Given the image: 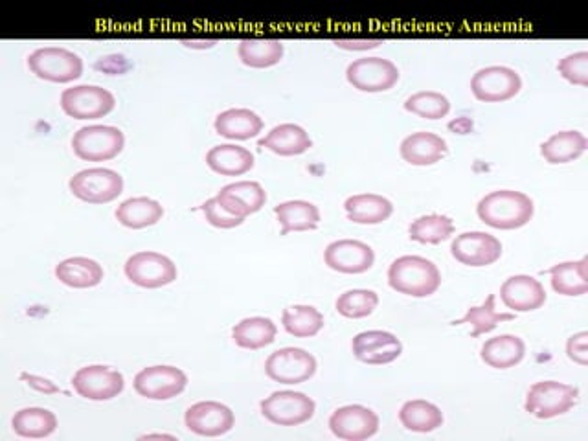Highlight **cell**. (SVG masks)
<instances>
[{
    "mask_svg": "<svg viewBox=\"0 0 588 441\" xmlns=\"http://www.w3.org/2000/svg\"><path fill=\"white\" fill-rule=\"evenodd\" d=\"M535 206L526 193L498 190L489 193L476 206V214L487 227L497 230H517L532 221Z\"/></svg>",
    "mask_w": 588,
    "mask_h": 441,
    "instance_id": "1",
    "label": "cell"
},
{
    "mask_svg": "<svg viewBox=\"0 0 588 441\" xmlns=\"http://www.w3.org/2000/svg\"><path fill=\"white\" fill-rule=\"evenodd\" d=\"M388 283L399 294L427 298L440 289V269L427 258L401 256L388 269Z\"/></svg>",
    "mask_w": 588,
    "mask_h": 441,
    "instance_id": "2",
    "label": "cell"
},
{
    "mask_svg": "<svg viewBox=\"0 0 588 441\" xmlns=\"http://www.w3.org/2000/svg\"><path fill=\"white\" fill-rule=\"evenodd\" d=\"M124 147V133L113 125H87L72 138L74 155L85 162L116 159Z\"/></svg>",
    "mask_w": 588,
    "mask_h": 441,
    "instance_id": "3",
    "label": "cell"
},
{
    "mask_svg": "<svg viewBox=\"0 0 588 441\" xmlns=\"http://www.w3.org/2000/svg\"><path fill=\"white\" fill-rule=\"evenodd\" d=\"M28 68L39 80L70 83L80 80L83 74V61L78 54L70 52L67 48L46 46L30 54Z\"/></svg>",
    "mask_w": 588,
    "mask_h": 441,
    "instance_id": "4",
    "label": "cell"
},
{
    "mask_svg": "<svg viewBox=\"0 0 588 441\" xmlns=\"http://www.w3.org/2000/svg\"><path fill=\"white\" fill-rule=\"evenodd\" d=\"M577 397H579V390L576 386L557 383V381H541L528 390L524 408L535 418H557L574 408Z\"/></svg>",
    "mask_w": 588,
    "mask_h": 441,
    "instance_id": "5",
    "label": "cell"
},
{
    "mask_svg": "<svg viewBox=\"0 0 588 441\" xmlns=\"http://www.w3.org/2000/svg\"><path fill=\"white\" fill-rule=\"evenodd\" d=\"M68 188L74 197L89 204L113 203L124 192V177L107 168H92L76 173Z\"/></svg>",
    "mask_w": 588,
    "mask_h": 441,
    "instance_id": "6",
    "label": "cell"
},
{
    "mask_svg": "<svg viewBox=\"0 0 588 441\" xmlns=\"http://www.w3.org/2000/svg\"><path fill=\"white\" fill-rule=\"evenodd\" d=\"M261 414L272 425L280 427H296L304 425L315 416L317 405L311 397L302 392H274L260 403Z\"/></svg>",
    "mask_w": 588,
    "mask_h": 441,
    "instance_id": "7",
    "label": "cell"
},
{
    "mask_svg": "<svg viewBox=\"0 0 588 441\" xmlns=\"http://www.w3.org/2000/svg\"><path fill=\"white\" fill-rule=\"evenodd\" d=\"M125 276L131 283L144 289H159L177 280L175 263L159 252H136L125 261Z\"/></svg>",
    "mask_w": 588,
    "mask_h": 441,
    "instance_id": "8",
    "label": "cell"
},
{
    "mask_svg": "<svg viewBox=\"0 0 588 441\" xmlns=\"http://www.w3.org/2000/svg\"><path fill=\"white\" fill-rule=\"evenodd\" d=\"M114 105L113 92L98 85H78L61 94V109L74 120H98L111 113Z\"/></svg>",
    "mask_w": 588,
    "mask_h": 441,
    "instance_id": "9",
    "label": "cell"
},
{
    "mask_svg": "<svg viewBox=\"0 0 588 441\" xmlns=\"http://www.w3.org/2000/svg\"><path fill=\"white\" fill-rule=\"evenodd\" d=\"M265 374L274 383L302 385L317 374V359L302 348L274 351L265 362Z\"/></svg>",
    "mask_w": 588,
    "mask_h": 441,
    "instance_id": "10",
    "label": "cell"
},
{
    "mask_svg": "<svg viewBox=\"0 0 588 441\" xmlns=\"http://www.w3.org/2000/svg\"><path fill=\"white\" fill-rule=\"evenodd\" d=\"M346 78L353 89L374 94L394 89L399 81V70L383 57H361L346 68Z\"/></svg>",
    "mask_w": 588,
    "mask_h": 441,
    "instance_id": "11",
    "label": "cell"
},
{
    "mask_svg": "<svg viewBox=\"0 0 588 441\" xmlns=\"http://www.w3.org/2000/svg\"><path fill=\"white\" fill-rule=\"evenodd\" d=\"M521 89L522 80L519 72L508 67L482 68L471 80V91L478 102H508L515 98Z\"/></svg>",
    "mask_w": 588,
    "mask_h": 441,
    "instance_id": "12",
    "label": "cell"
},
{
    "mask_svg": "<svg viewBox=\"0 0 588 441\" xmlns=\"http://www.w3.org/2000/svg\"><path fill=\"white\" fill-rule=\"evenodd\" d=\"M188 385V375L175 366H149L135 377V392L138 396L153 401H168L181 396Z\"/></svg>",
    "mask_w": 588,
    "mask_h": 441,
    "instance_id": "13",
    "label": "cell"
},
{
    "mask_svg": "<svg viewBox=\"0 0 588 441\" xmlns=\"http://www.w3.org/2000/svg\"><path fill=\"white\" fill-rule=\"evenodd\" d=\"M72 386L78 396L89 401H109L124 392V375L107 366H85L72 377Z\"/></svg>",
    "mask_w": 588,
    "mask_h": 441,
    "instance_id": "14",
    "label": "cell"
},
{
    "mask_svg": "<svg viewBox=\"0 0 588 441\" xmlns=\"http://www.w3.org/2000/svg\"><path fill=\"white\" fill-rule=\"evenodd\" d=\"M184 423L193 434L215 438L223 436L234 427L236 416L234 412L217 401H201L186 410Z\"/></svg>",
    "mask_w": 588,
    "mask_h": 441,
    "instance_id": "15",
    "label": "cell"
},
{
    "mask_svg": "<svg viewBox=\"0 0 588 441\" xmlns=\"http://www.w3.org/2000/svg\"><path fill=\"white\" fill-rule=\"evenodd\" d=\"M329 429L339 440H368L379 430V416L362 405L340 407L331 414Z\"/></svg>",
    "mask_w": 588,
    "mask_h": 441,
    "instance_id": "16",
    "label": "cell"
},
{
    "mask_svg": "<svg viewBox=\"0 0 588 441\" xmlns=\"http://www.w3.org/2000/svg\"><path fill=\"white\" fill-rule=\"evenodd\" d=\"M451 254L467 267H487L500 260L502 243L486 232H465L454 238Z\"/></svg>",
    "mask_w": 588,
    "mask_h": 441,
    "instance_id": "17",
    "label": "cell"
},
{
    "mask_svg": "<svg viewBox=\"0 0 588 441\" xmlns=\"http://www.w3.org/2000/svg\"><path fill=\"white\" fill-rule=\"evenodd\" d=\"M324 261L331 271L340 274H362L374 267L375 252L357 239H339L329 243Z\"/></svg>",
    "mask_w": 588,
    "mask_h": 441,
    "instance_id": "18",
    "label": "cell"
},
{
    "mask_svg": "<svg viewBox=\"0 0 588 441\" xmlns=\"http://www.w3.org/2000/svg\"><path fill=\"white\" fill-rule=\"evenodd\" d=\"M351 350L357 361L381 366L399 359L403 353V344L390 331H362L355 335Z\"/></svg>",
    "mask_w": 588,
    "mask_h": 441,
    "instance_id": "19",
    "label": "cell"
},
{
    "mask_svg": "<svg viewBox=\"0 0 588 441\" xmlns=\"http://www.w3.org/2000/svg\"><path fill=\"white\" fill-rule=\"evenodd\" d=\"M500 300L515 313H530L546 304L543 283L532 276H511L500 287Z\"/></svg>",
    "mask_w": 588,
    "mask_h": 441,
    "instance_id": "20",
    "label": "cell"
},
{
    "mask_svg": "<svg viewBox=\"0 0 588 441\" xmlns=\"http://www.w3.org/2000/svg\"><path fill=\"white\" fill-rule=\"evenodd\" d=\"M219 204L238 217H249V215L260 212L267 203V192L263 190L260 182L241 181L228 184L221 188V192L215 197Z\"/></svg>",
    "mask_w": 588,
    "mask_h": 441,
    "instance_id": "21",
    "label": "cell"
},
{
    "mask_svg": "<svg viewBox=\"0 0 588 441\" xmlns=\"http://www.w3.org/2000/svg\"><path fill=\"white\" fill-rule=\"evenodd\" d=\"M447 151L449 147L441 136L425 131L407 136L399 147L401 159L412 166H432L440 162L447 155Z\"/></svg>",
    "mask_w": 588,
    "mask_h": 441,
    "instance_id": "22",
    "label": "cell"
},
{
    "mask_svg": "<svg viewBox=\"0 0 588 441\" xmlns=\"http://www.w3.org/2000/svg\"><path fill=\"white\" fill-rule=\"evenodd\" d=\"M258 146L265 147L280 157H296L309 151L313 147V140L304 127L282 124L276 125L269 135L263 136Z\"/></svg>",
    "mask_w": 588,
    "mask_h": 441,
    "instance_id": "23",
    "label": "cell"
},
{
    "mask_svg": "<svg viewBox=\"0 0 588 441\" xmlns=\"http://www.w3.org/2000/svg\"><path fill=\"white\" fill-rule=\"evenodd\" d=\"M344 210L351 223L357 225H379L394 214V204L377 193L351 195L344 203Z\"/></svg>",
    "mask_w": 588,
    "mask_h": 441,
    "instance_id": "24",
    "label": "cell"
},
{
    "mask_svg": "<svg viewBox=\"0 0 588 441\" xmlns=\"http://www.w3.org/2000/svg\"><path fill=\"white\" fill-rule=\"evenodd\" d=\"M206 164L217 175L225 177H238L245 175L254 168V155L245 147L234 144L215 146L206 155Z\"/></svg>",
    "mask_w": 588,
    "mask_h": 441,
    "instance_id": "25",
    "label": "cell"
},
{
    "mask_svg": "<svg viewBox=\"0 0 588 441\" xmlns=\"http://www.w3.org/2000/svg\"><path fill=\"white\" fill-rule=\"evenodd\" d=\"M214 127L228 140H250L263 131V120L250 109H228L215 118Z\"/></svg>",
    "mask_w": 588,
    "mask_h": 441,
    "instance_id": "26",
    "label": "cell"
},
{
    "mask_svg": "<svg viewBox=\"0 0 588 441\" xmlns=\"http://www.w3.org/2000/svg\"><path fill=\"white\" fill-rule=\"evenodd\" d=\"M524 355L526 344L515 335H500L495 339L486 340L480 350V359L495 370H508L517 366L524 359Z\"/></svg>",
    "mask_w": 588,
    "mask_h": 441,
    "instance_id": "27",
    "label": "cell"
},
{
    "mask_svg": "<svg viewBox=\"0 0 588 441\" xmlns=\"http://www.w3.org/2000/svg\"><path fill=\"white\" fill-rule=\"evenodd\" d=\"M114 215L122 227L142 230V228L157 225L164 217V208L155 199L133 197L120 204Z\"/></svg>",
    "mask_w": 588,
    "mask_h": 441,
    "instance_id": "28",
    "label": "cell"
},
{
    "mask_svg": "<svg viewBox=\"0 0 588 441\" xmlns=\"http://www.w3.org/2000/svg\"><path fill=\"white\" fill-rule=\"evenodd\" d=\"M56 278L72 289H91L103 280V267L91 258H68L56 267Z\"/></svg>",
    "mask_w": 588,
    "mask_h": 441,
    "instance_id": "29",
    "label": "cell"
},
{
    "mask_svg": "<svg viewBox=\"0 0 588 441\" xmlns=\"http://www.w3.org/2000/svg\"><path fill=\"white\" fill-rule=\"evenodd\" d=\"M274 214L282 225V236L289 232H307L317 230L320 223V210L307 201H287L274 206Z\"/></svg>",
    "mask_w": 588,
    "mask_h": 441,
    "instance_id": "30",
    "label": "cell"
},
{
    "mask_svg": "<svg viewBox=\"0 0 588 441\" xmlns=\"http://www.w3.org/2000/svg\"><path fill=\"white\" fill-rule=\"evenodd\" d=\"M587 138L579 131H561L550 136L543 146L541 155L550 164H568L579 159L587 151Z\"/></svg>",
    "mask_w": 588,
    "mask_h": 441,
    "instance_id": "31",
    "label": "cell"
},
{
    "mask_svg": "<svg viewBox=\"0 0 588 441\" xmlns=\"http://www.w3.org/2000/svg\"><path fill=\"white\" fill-rule=\"evenodd\" d=\"M278 328L271 318L252 317L241 320L232 329V339L243 350H261L276 340Z\"/></svg>",
    "mask_w": 588,
    "mask_h": 441,
    "instance_id": "32",
    "label": "cell"
},
{
    "mask_svg": "<svg viewBox=\"0 0 588 441\" xmlns=\"http://www.w3.org/2000/svg\"><path fill=\"white\" fill-rule=\"evenodd\" d=\"M12 427L15 434L21 438L41 440L56 432L57 418L54 412L46 408H23L13 416Z\"/></svg>",
    "mask_w": 588,
    "mask_h": 441,
    "instance_id": "33",
    "label": "cell"
},
{
    "mask_svg": "<svg viewBox=\"0 0 588 441\" xmlns=\"http://www.w3.org/2000/svg\"><path fill=\"white\" fill-rule=\"evenodd\" d=\"M552 287L563 296H581L588 291V260L565 261L550 269Z\"/></svg>",
    "mask_w": 588,
    "mask_h": 441,
    "instance_id": "34",
    "label": "cell"
},
{
    "mask_svg": "<svg viewBox=\"0 0 588 441\" xmlns=\"http://www.w3.org/2000/svg\"><path fill=\"white\" fill-rule=\"evenodd\" d=\"M401 425L412 432L427 434L432 430L440 429L443 425V414L440 408L423 399L407 401L399 410Z\"/></svg>",
    "mask_w": 588,
    "mask_h": 441,
    "instance_id": "35",
    "label": "cell"
},
{
    "mask_svg": "<svg viewBox=\"0 0 588 441\" xmlns=\"http://www.w3.org/2000/svg\"><path fill=\"white\" fill-rule=\"evenodd\" d=\"M238 56L250 68H269L278 65L283 57L282 41L278 39H243Z\"/></svg>",
    "mask_w": 588,
    "mask_h": 441,
    "instance_id": "36",
    "label": "cell"
},
{
    "mask_svg": "<svg viewBox=\"0 0 588 441\" xmlns=\"http://www.w3.org/2000/svg\"><path fill=\"white\" fill-rule=\"evenodd\" d=\"M509 320H515V315L513 313H498L497 296L489 294L482 306L469 307L465 311L464 317L454 320L453 324L454 326L471 324L473 326V337L476 339L480 335L491 333L500 322H509Z\"/></svg>",
    "mask_w": 588,
    "mask_h": 441,
    "instance_id": "37",
    "label": "cell"
},
{
    "mask_svg": "<svg viewBox=\"0 0 588 441\" xmlns=\"http://www.w3.org/2000/svg\"><path fill=\"white\" fill-rule=\"evenodd\" d=\"M454 234L451 217L440 214L423 215L408 227V236L421 245H440Z\"/></svg>",
    "mask_w": 588,
    "mask_h": 441,
    "instance_id": "38",
    "label": "cell"
},
{
    "mask_svg": "<svg viewBox=\"0 0 588 441\" xmlns=\"http://www.w3.org/2000/svg\"><path fill=\"white\" fill-rule=\"evenodd\" d=\"M282 324L296 339H309L324 328V315L313 306H291L283 311Z\"/></svg>",
    "mask_w": 588,
    "mask_h": 441,
    "instance_id": "39",
    "label": "cell"
},
{
    "mask_svg": "<svg viewBox=\"0 0 588 441\" xmlns=\"http://www.w3.org/2000/svg\"><path fill=\"white\" fill-rule=\"evenodd\" d=\"M379 306V296L368 289H351L340 294L335 302L339 315L346 318H366L374 313Z\"/></svg>",
    "mask_w": 588,
    "mask_h": 441,
    "instance_id": "40",
    "label": "cell"
},
{
    "mask_svg": "<svg viewBox=\"0 0 588 441\" xmlns=\"http://www.w3.org/2000/svg\"><path fill=\"white\" fill-rule=\"evenodd\" d=\"M405 109L425 120H441L451 111V102L440 92L421 91L407 98Z\"/></svg>",
    "mask_w": 588,
    "mask_h": 441,
    "instance_id": "41",
    "label": "cell"
},
{
    "mask_svg": "<svg viewBox=\"0 0 588 441\" xmlns=\"http://www.w3.org/2000/svg\"><path fill=\"white\" fill-rule=\"evenodd\" d=\"M557 72L570 81L572 85L587 87L588 85V52H576L563 57L557 63Z\"/></svg>",
    "mask_w": 588,
    "mask_h": 441,
    "instance_id": "42",
    "label": "cell"
},
{
    "mask_svg": "<svg viewBox=\"0 0 588 441\" xmlns=\"http://www.w3.org/2000/svg\"><path fill=\"white\" fill-rule=\"evenodd\" d=\"M201 212L204 214V219L215 228H223V230H228V228H236L245 221L243 217H238V215H232L230 212H227L217 199H208L206 203L201 206Z\"/></svg>",
    "mask_w": 588,
    "mask_h": 441,
    "instance_id": "43",
    "label": "cell"
},
{
    "mask_svg": "<svg viewBox=\"0 0 588 441\" xmlns=\"http://www.w3.org/2000/svg\"><path fill=\"white\" fill-rule=\"evenodd\" d=\"M588 333L587 331H581L576 333L574 337H570L566 342V355L570 361L577 362L581 366H587L588 364Z\"/></svg>",
    "mask_w": 588,
    "mask_h": 441,
    "instance_id": "44",
    "label": "cell"
},
{
    "mask_svg": "<svg viewBox=\"0 0 588 441\" xmlns=\"http://www.w3.org/2000/svg\"><path fill=\"white\" fill-rule=\"evenodd\" d=\"M21 381H24L26 385L30 386V388H34L37 392L46 394V396H52V394H59V392H61L50 379L39 377V375L26 374V372H24V374H21Z\"/></svg>",
    "mask_w": 588,
    "mask_h": 441,
    "instance_id": "45",
    "label": "cell"
},
{
    "mask_svg": "<svg viewBox=\"0 0 588 441\" xmlns=\"http://www.w3.org/2000/svg\"><path fill=\"white\" fill-rule=\"evenodd\" d=\"M335 45L342 50H372L383 45L381 39H335Z\"/></svg>",
    "mask_w": 588,
    "mask_h": 441,
    "instance_id": "46",
    "label": "cell"
},
{
    "mask_svg": "<svg viewBox=\"0 0 588 441\" xmlns=\"http://www.w3.org/2000/svg\"><path fill=\"white\" fill-rule=\"evenodd\" d=\"M182 45L186 48H197V50H204V48H212L217 45V39H181Z\"/></svg>",
    "mask_w": 588,
    "mask_h": 441,
    "instance_id": "47",
    "label": "cell"
},
{
    "mask_svg": "<svg viewBox=\"0 0 588 441\" xmlns=\"http://www.w3.org/2000/svg\"><path fill=\"white\" fill-rule=\"evenodd\" d=\"M140 440H175V438L168 436V434H147V436H142Z\"/></svg>",
    "mask_w": 588,
    "mask_h": 441,
    "instance_id": "48",
    "label": "cell"
}]
</instances>
